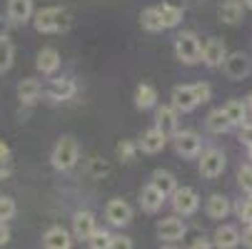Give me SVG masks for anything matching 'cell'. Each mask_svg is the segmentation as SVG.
I'll return each mask as SVG.
<instances>
[{"instance_id":"1","label":"cell","mask_w":252,"mask_h":249,"mask_svg":"<svg viewBox=\"0 0 252 249\" xmlns=\"http://www.w3.org/2000/svg\"><path fill=\"white\" fill-rule=\"evenodd\" d=\"M70 23H73V18H70V13L65 8H43L35 13V30L38 32H63L70 28Z\"/></svg>"},{"instance_id":"2","label":"cell","mask_w":252,"mask_h":249,"mask_svg":"<svg viewBox=\"0 0 252 249\" xmlns=\"http://www.w3.org/2000/svg\"><path fill=\"white\" fill-rule=\"evenodd\" d=\"M50 160H53V167L60 169V172H70V169H73L78 165V160H80V147H78L75 137H70V135L60 137L55 142V147H53Z\"/></svg>"},{"instance_id":"3","label":"cell","mask_w":252,"mask_h":249,"mask_svg":"<svg viewBox=\"0 0 252 249\" xmlns=\"http://www.w3.org/2000/svg\"><path fill=\"white\" fill-rule=\"evenodd\" d=\"M175 55L180 62H185V65H195L200 62L202 57V43L195 32L185 30V32H180L177 35V40H175Z\"/></svg>"},{"instance_id":"4","label":"cell","mask_w":252,"mask_h":249,"mask_svg":"<svg viewBox=\"0 0 252 249\" xmlns=\"http://www.w3.org/2000/svg\"><path fill=\"white\" fill-rule=\"evenodd\" d=\"M170 197H172V209L177 212V215H183V217L195 215L197 207H200V197H197V192L192 187H177Z\"/></svg>"},{"instance_id":"5","label":"cell","mask_w":252,"mask_h":249,"mask_svg":"<svg viewBox=\"0 0 252 249\" xmlns=\"http://www.w3.org/2000/svg\"><path fill=\"white\" fill-rule=\"evenodd\" d=\"M225 172V152L218 150V147H210L202 152L200 157V174L207 177V180H215Z\"/></svg>"},{"instance_id":"6","label":"cell","mask_w":252,"mask_h":249,"mask_svg":"<svg viewBox=\"0 0 252 249\" xmlns=\"http://www.w3.org/2000/svg\"><path fill=\"white\" fill-rule=\"evenodd\" d=\"M197 105H200V97H197L195 85H180L172 90V108L177 112H192Z\"/></svg>"},{"instance_id":"7","label":"cell","mask_w":252,"mask_h":249,"mask_svg":"<svg viewBox=\"0 0 252 249\" xmlns=\"http://www.w3.org/2000/svg\"><path fill=\"white\" fill-rule=\"evenodd\" d=\"M105 217L107 222H110L113 227H127L132 222V209L125 199H113V202H107L105 207Z\"/></svg>"},{"instance_id":"8","label":"cell","mask_w":252,"mask_h":249,"mask_svg":"<svg viewBox=\"0 0 252 249\" xmlns=\"http://www.w3.org/2000/svg\"><path fill=\"white\" fill-rule=\"evenodd\" d=\"M227 57V50H225V43L220 38H207L202 43V62L207 67H220Z\"/></svg>"},{"instance_id":"9","label":"cell","mask_w":252,"mask_h":249,"mask_svg":"<svg viewBox=\"0 0 252 249\" xmlns=\"http://www.w3.org/2000/svg\"><path fill=\"white\" fill-rule=\"evenodd\" d=\"M175 150L177 155H183V157H197L200 150H202V139L197 132H177L175 135Z\"/></svg>"},{"instance_id":"10","label":"cell","mask_w":252,"mask_h":249,"mask_svg":"<svg viewBox=\"0 0 252 249\" xmlns=\"http://www.w3.org/2000/svg\"><path fill=\"white\" fill-rule=\"evenodd\" d=\"M97 232V222L93 212H78L73 217V237L80 242H88L93 234Z\"/></svg>"},{"instance_id":"11","label":"cell","mask_w":252,"mask_h":249,"mask_svg":"<svg viewBox=\"0 0 252 249\" xmlns=\"http://www.w3.org/2000/svg\"><path fill=\"white\" fill-rule=\"evenodd\" d=\"M222 67H225V73H227L230 80H242V78L250 75V70H252L247 55H242V53H232V55H227L225 62H222Z\"/></svg>"},{"instance_id":"12","label":"cell","mask_w":252,"mask_h":249,"mask_svg":"<svg viewBox=\"0 0 252 249\" xmlns=\"http://www.w3.org/2000/svg\"><path fill=\"white\" fill-rule=\"evenodd\" d=\"M8 18L15 25H25L30 18H35L32 0H8Z\"/></svg>"},{"instance_id":"13","label":"cell","mask_w":252,"mask_h":249,"mask_svg":"<svg viewBox=\"0 0 252 249\" xmlns=\"http://www.w3.org/2000/svg\"><path fill=\"white\" fill-rule=\"evenodd\" d=\"M165 145H167V135H162L158 127H150L148 132H142L137 147L142 152H148V155H158V152H162Z\"/></svg>"},{"instance_id":"14","label":"cell","mask_w":252,"mask_h":249,"mask_svg":"<svg viewBox=\"0 0 252 249\" xmlns=\"http://www.w3.org/2000/svg\"><path fill=\"white\" fill-rule=\"evenodd\" d=\"M75 92H78L75 80H70V78H58V80H53L50 87H48V97H50L53 102H65V100L73 97Z\"/></svg>"},{"instance_id":"15","label":"cell","mask_w":252,"mask_h":249,"mask_svg":"<svg viewBox=\"0 0 252 249\" xmlns=\"http://www.w3.org/2000/svg\"><path fill=\"white\" fill-rule=\"evenodd\" d=\"M155 127L162 132V135H177V110L175 108H167V105H162V108H158L155 112Z\"/></svg>"},{"instance_id":"16","label":"cell","mask_w":252,"mask_h":249,"mask_svg":"<svg viewBox=\"0 0 252 249\" xmlns=\"http://www.w3.org/2000/svg\"><path fill=\"white\" fill-rule=\"evenodd\" d=\"M43 247L45 249H70L73 247V237H70V232L63 229V227H50L43 234Z\"/></svg>"},{"instance_id":"17","label":"cell","mask_w":252,"mask_h":249,"mask_svg":"<svg viewBox=\"0 0 252 249\" xmlns=\"http://www.w3.org/2000/svg\"><path fill=\"white\" fill-rule=\"evenodd\" d=\"M158 234L165 242H177V239L185 237V222L177 220V217H167L158 224Z\"/></svg>"},{"instance_id":"18","label":"cell","mask_w":252,"mask_h":249,"mask_svg":"<svg viewBox=\"0 0 252 249\" xmlns=\"http://www.w3.org/2000/svg\"><path fill=\"white\" fill-rule=\"evenodd\" d=\"M240 242H242V237H240L237 227H232V224H220L215 229V247L218 249H235Z\"/></svg>"},{"instance_id":"19","label":"cell","mask_w":252,"mask_h":249,"mask_svg":"<svg viewBox=\"0 0 252 249\" xmlns=\"http://www.w3.org/2000/svg\"><path fill=\"white\" fill-rule=\"evenodd\" d=\"M162 204H165V194L162 192H158L153 185L142 187V192H140V207L142 209L150 212V215H155L158 209H162Z\"/></svg>"},{"instance_id":"20","label":"cell","mask_w":252,"mask_h":249,"mask_svg":"<svg viewBox=\"0 0 252 249\" xmlns=\"http://www.w3.org/2000/svg\"><path fill=\"white\" fill-rule=\"evenodd\" d=\"M38 70L43 75H53V73H58V67H60V53L55 50V48H43L40 53H38Z\"/></svg>"},{"instance_id":"21","label":"cell","mask_w":252,"mask_h":249,"mask_svg":"<svg viewBox=\"0 0 252 249\" xmlns=\"http://www.w3.org/2000/svg\"><path fill=\"white\" fill-rule=\"evenodd\" d=\"M40 92H43L40 83L32 80V78H25L18 85V97H20L23 105H35V102H38V97H40Z\"/></svg>"},{"instance_id":"22","label":"cell","mask_w":252,"mask_h":249,"mask_svg":"<svg viewBox=\"0 0 252 249\" xmlns=\"http://www.w3.org/2000/svg\"><path fill=\"white\" fill-rule=\"evenodd\" d=\"M135 105H137L140 110L155 108V105H158V90L153 85H148V83L137 85V90H135Z\"/></svg>"},{"instance_id":"23","label":"cell","mask_w":252,"mask_h":249,"mask_svg":"<svg viewBox=\"0 0 252 249\" xmlns=\"http://www.w3.org/2000/svg\"><path fill=\"white\" fill-rule=\"evenodd\" d=\"M218 18L225 23V25H235L242 20V3L240 0H225L218 10Z\"/></svg>"},{"instance_id":"24","label":"cell","mask_w":252,"mask_h":249,"mask_svg":"<svg viewBox=\"0 0 252 249\" xmlns=\"http://www.w3.org/2000/svg\"><path fill=\"white\" fill-rule=\"evenodd\" d=\"M230 199L227 197H222V194H210V199H207V215L212 217V220H225L227 215H230Z\"/></svg>"},{"instance_id":"25","label":"cell","mask_w":252,"mask_h":249,"mask_svg":"<svg viewBox=\"0 0 252 249\" xmlns=\"http://www.w3.org/2000/svg\"><path fill=\"white\" fill-rule=\"evenodd\" d=\"M150 185H153L158 192H162L165 197H170V194L177 190L175 177H172L170 172H165V169H155V172H153V180H150Z\"/></svg>"},{"instance_id":"26","label":"cell","mask_w":252,"mask_h":249,"mask_svg":"<svg viewBox=\"0 0 252 249\" xmlns=\"http://www.w3.org/2000/svg\"><path fill=\"white\" fill-rule=\"evenodd\" d=\"M222 112L227 115L230 125H245L247 122V105H245V100H230L222 108Z\"/></svg>"},{"instance_id":"27","label":"cell","mask_w":252,"mask_h":249,"mask_svg":"<svg viewBox=\"0 0 252 249\" xmlns=\"http://www.w3.org/2000/svg\"><path fill=\"white\" fill-rule=\"evenodd\" d=\"M205 125H207V130H210V132H215V135H222V132H227V130L232 127V125H230V120H227V115H225L222 110H212V112L207 115Z\"/></svg>"},{"instance_id":"28","label":"cell","mask_w":252,"mask_h":249,"mask_svg":"<svg viewBox=\"0 0 252 249\" xmlns=\"http://www.w3.org/2000/svg\"><path fill=\"white\" fill-rule=\"evenodd\" d=\"M158 10H160V18H162V25L165 28H177L180 20H183V8H177L172 3H162Z\"/></svg>"},{"instance_id":"29","label":"cell","mask_w":252,"mask_h":249,"mask_svg":"<svg viewBox=\"0 0 252 249\" xmlns=\"http://www.w3.org/2000/svg\"><path fill=\"white\" fill-rule=\"evenodd\" d=\"M15 60V45L10 38H0V73H8Z\"/></svg>"},{"instance_id":"30","label":"cell","mask_w":252,"mask_h":249,"mask_svg":"<svg viewBox=\"0 0 252 249\" xmlns=\"http://www.w3.org/2000/svg\"><path fill=\"white\" fill-rule=\"evenodd\" d=\"M140 25L150 30V32H158V30H165L162 25V18H160V10L158 8H148V10H142L140 13Z\"/></svg>"},{"instance_id":"31","label":"cell","mask_w":252,"mask_h":249,"mask_svg":"<svg viewBox=\"0 0 252 249\" xmlns=\"http://www.w3.org/2000/svg\"><path fill=\"white\" fill-rule=\"evenodd\" d=\"M110 242H113V234L107 229H97L90 239H88V247L90 249H110Z\"/></svg>"},{"instance_id":"32","label":"cell","mask_w":252,"mask_h":249,"mask_svg":"<svg viewBox=\"0 0 252 249\" xmlns=\"http://www.w3.org/2000/svg\"><path fill=\"white\" fill-rule=\"evenodd\" d=\"M15 212H18L15 199H13V197H8V194H0V222L13 220V217H15Z\"/></svg>"},{"instance_id":"33","label":"cell","mask_w":252,"mask_h":249,"mask_svg":"<svg viewBox=\"0 0 252 249\" xmlns=\"http://www.w3.org/2000/svg\"><path fill=\"white\" fill-rule=\"evenodd\" d=\"M237 182H240L242 192L252 194V165H245V167H240V172H237Z\"/></svg>"},{"instance_id":"34","label":"cell","mask_w":252,"mask_h":249,"mask_svg":"<svg viewBox=\"0 0 252 249\" xmlns=\"http://www.w3.org/2000/svg\"><path fill=\"white\" fill-rule=\"evenodd\" d=\"M118 157L123 160V162H130L132 157H135V145L130 139H123L120 145H118Z\"/></svg>"},{"instance_id":"35","label":"cell","mask_w":252,"mask_h":249,"mask_svg":"<svg viewBox=\"0 0 252 249\" xmlns=\"http://www.w3.org/2000/svg\"><path fill=\"white\" fill-rule=\"evenodd\" d=\"M237 217L245 224H252V199H245V202L237 204Z\"/></svg>"},{"instance_id":"36","label":"cell","mask_w":252,"mask_h":249,"mask_svg":"<svg viewBox=\"0 0 252 249\" xmlns=\"http://www.w3.org/2000/svg\"><path fill=\"white\" fill-rule=\"evenodd\" d=\"M13 174V160L10 155H0V180H8Z\"/></svg>"},{"instance_id":"37","label":"cell","mask_w":252,"mask_h":249,"mask_svg":"<svg viewBox=\"0 0 252 249\" xmlns=\"http://www.w3.org/2000/svg\"><path fill=\"white\" fill-rule=\"evenodd\" d=\"M110 249H132V239L125 237V234H113Z\"/></svg>"},{"instance_id":"38","label":"cell","mask_w":252,"mask_h":249,"mask_svg":"<svg viewBox=\"0 0 252 249\" xmlns=\"http://www.w3.org/2000/svg\"><path fill=\"white\" fill-rule=\"evenodd\" d=\"M105 172H107V165H105L100 157H95V160L90 162V174H93V177H102Z\"/></svg>"},{"instance_id":"39","label":"cell","mask_w":252,"mask_h":249,"mask_svg":"<svg viewBox=\"0 0 252 249\" xmlns=\"http://www.w3.org/2000/svg\"><path fill=\"white\" fill-rule=\"evenodd\" d=\"M195 90H197L200 102H207V100H210V95H212V90H210V85H207V83H197V85H195Z\"/></svg>"},{"instance_id":"40","label":"cell","mask_w":252,"mask_h":249,"mask_svg":"<svg viewBox=\"0 0 252 249\" xmlns=\"http://www.w3.org/2000/svg\"><path fill=\"white\" fill-rule=\"evenodd\" d=\"M190 249H212V244H210V239H205V237H195V239L190 242Z\"/></svg>"},{"instance_id":"41","label":"cell","mask_w":252,"mask_h":249,"mask_svg":"<svg viewBox=\"0 0 252 249\" xmlns=\"http://www.w3.org/2000/svg\"><path fill=\"white\" fill-rule=\"evenodd\" d=\"M10 242V227L8 222H0V247H5Z\"/></svg>"},{"instance_id":"42","label":"cell","mask_w":252,"mask_h":249,"mask_svg":"<svg viewBox=\"0 0 252 249\" xmlns=\"http://www.w3.org/2000/svg\"><path fill=\"white\" fill-rule=\"evenodd\" d=\"M242 139L247 142V147L252 145V122H245L242 125Z\"/></svg>"},{"instance_id":"43","label":"cell","mask_w":252,"mask_h":249,"mask_svg":"<svg viewBox=\"0 0 252 249\" xmlns=\"http://www.w3.org/2000/svg\"><path fill=\"white\" fill-rule=\"evenodd\" d=\"M242 244H245L247 249H252V224H247V229L242 232Z\"/></svg>"},{"instance_id":"44","label":"cell","mask_w":252,"mask_h":249,"mask_svg":"<svg viewBox=\"0 0 252 249\" xmlns=\"http://www.w3.org/2000/svg\"><path fill=\"white\" fill-rule=\"evenodd\" d=\"M10 30V18H0V38H8Z\"/></svg>"},{"instance_id":"45","label":"cell","mask_w":252,"mask_h":249,"mask_svg":"<svg viewBox=\"0 0 252 249\" xmlns=\"http://www.w3.org/2000/svg\"><path fill=\"white\" fill-rule=\"evenodd\" d=\"M245 105H247V112L252 110V95H247V100H245Z\"/></svg>"},{"instance_id":"46","label":"cell","mask_w":252,"mask_h":249,"mask_svg":"<svg viewBox=\"0 0 252 249\" xmlns=\"http://www.w3.org/2000/svg\"><path fill=\"white\" fill-rule=\"evenodd\" d=\"M160 249H177V247H172V244H165V247H160Z\"/></svg>"},{"instance_id":"47","label":"cell","mask_w":252,"mask_h":249,"mask_svg":"<svg viewBox=\"0 0 252 249\" xmlns=\"http://www.w3.org/2000/svg\"><path fill=\"white\" fill-rule=\"evenodd\" d=\"M245 5H247V8L252 10V0H245Z\"/></svg>"},{"instance_id":"48","label":"cell","mask_w":252,"mask_h":249,"mask_svg":"<svg viewBox=\"0 0 252 249\" xmlns=\"http://www.w3.org/2000/svg\"><path fill=\"white\" fill-rule=\"evenodd\" d=\"M247 152H250V160H252V145H250V147H247Z\"/></svg>"},{"instance_id":"49","label":"cell","mask_w":252,"mask_h":249,"mask_svg":"<svg viewBox=\"0 0 252 249\" xmlns=\"http://www.w3.org/2000/svg\"><path fill=\"white\" fill-rule=\"evenodd\" d=\"M250 199H252V194H250Z\"/></svg>"}]
</instances>
